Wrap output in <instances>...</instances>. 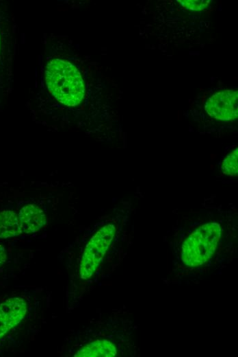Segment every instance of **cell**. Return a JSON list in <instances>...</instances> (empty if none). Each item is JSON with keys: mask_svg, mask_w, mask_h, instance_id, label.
<instances>
[{"mask_svg": "<svg viewBox=\"0 0 238 357\" xmlns=\"http://www.w3.org/2000/svg\"><path fill=\"white\" fill-rule=\"evenodd\" d=\"M221 236L217 222H208L196 229L183 242L181 260L187 266H200L213 255Z\"/></svg>", "mask_w": 238, "mask_h": 357, "instance_id": "cell-1", "label": "cell"}, {"mask_svg": "<svg viewBox=\"0 0 238 357\" xmlns=\"http://www.w3.org/2000/svg\"><path fill=\"white\" fill-rule=\"evenodd\" d=\"M115 233V226L108 224L101 228L90 240L81 260V279H88L94 275L113 240Z\"/></svg>", "mask_w": 238, "mask_h": 357, "instance_id": "cell-2", "label": "cell"}, {"mask_svg": "<svg viewBox=\"0 0 238 357\" xmlns=\"http://www.w3.org/2000/svg\"><path fill=\"white\" fill-rule=\"evenodd\" d=\"M209 116L218 120L231 121L238 115V92L227 89L212 95L205 104Z\"/></svg>", "mask_w": 238, "mask_h": 357, "instance_id": "cell-3", "label": "cell"}, {"mask_svg": "<svg viewBox=\"0 0 238 357\" xmlns=\"http://www.w3.org/2000/svg\"><path fill=\"white\" fill-rule=\"evenodd\" d=\"M27 310L26 301L19 297L8 299L0 304V338L21 321Z\"/></svg>", "mask_w": 238, "mask_h": 357, "instance_id": "cell-4", "label": "cell"}, {"mask_svg": "<svg viewBox=\"0 0 238 357\" xmlns=\"http://www.w3.org/2000/svg\"><path fill=\"white\" fill-rule=\"evenodd\" d=\"M18 216L22 231L25 233L37 232L47 222L46 215L43 210L34 204H29L22 207Z\"/></svg>", "mask_w": 238, "mask_h": 357, "instance_id": "cell-5", "label": "cell"}, {"mask_svg": "<svg viewBox=\"0 0 238 357\" xmlns=\"http://www.w3.org/2000/svg\"><path fill=\"white\" fill-rule=\"evenodd\" d=\"M117 354L116 346L106 339L96 340L81 347L75 357H113Z\"/></svg>", "mask_w": 238, "mask_h": 357, "instance_id": "cell-6", "label": "cell"}, {"mask_svg": "<svg viewBox=\"0 0 238 357\" xmlns=\"http://www.w3.org/2000/svg\"><path fill=\"white\" fill-rule=\"evenodd\" d=\"M23 232L17 214L13 211L0 212V238L16 236Z\"/></svg>", "mask_w": 238, "mask_h": 357, "instance_id": "cell-7", "label": "cell"}, {"mask_svg": "<svg viewBox=\"0 0 238 357\" xmlns=\"http://www.w3.org/2000/svg\"><path fill=\"white\" fill-rule=\"evenodd\" d=\"M238 148L230 152L223 160L221 170L223 174L230 176H237L238 173Z\"/></svg>", "mask_w": 238, "mask_h": 357, "instance_id": "cell-8", "label": "cell"}, {"mask_svg": "<svg viewBox=\"0 0 238 357\" xmlns=\"http://www.w3.org/2000/svg\"><path fill=\"white\" fill-rule=\"evenodd\" d=\"M183 8L194 12H200L206 9L209 5V0H181L177 1Z\"/></svg>", "mask_w": 238, "mask_h": 357, "instance_id": "cell-9", "label": "cell"}, {"mask_svg": "<svg viewBox=\"0 0 238 357\" xmlns=\"http://www.w3.org/2000/svg\"><path fill=\"white\" fill-rule=\"evenodd\" d=\"M6 260V253L5 248L3 245L0 244V266L5 262Z\"/></svg>", "mask_w": 238, "mask_h": 357, "instance_id": "cell-10", "label": "cell"}, {"mask_svg": "<svg viewBox=\"0 0 238 357\" xmlns=\"http://www.w3.org/2000/svg\"><path fill=\"white\" fill-rule=\"evenodd\" d=\"M53 92V89H49V93L52 94Z\"/></svg>", "mask_w": 238, "mask_h": 357, "instance_id": "cell-11", "label": "cell"}, {"mask_svg": "<svg viewBox=\"0 0 238 357\" xmlns=\"http://www.w3.org/2000/svg\"><path fill=\"white\" fill-rule=\"evenodd\" d=\"M48 89H51V85H47Z\"/></svg>", "mask_w": 238, "mask_h": 357, "instance_id": "cell-12", "label": "cell"}, {"mask_svg": "<svg viewBox=\"0 0 238 357\" xmlns=\"http://www.w3.org/2000/svg\"><path fill=\"white\" fill-rule=\"evenodd\" d=\"M41 87H44V83L42 81H41Z\"/></svg>", "mask_w": 238, "mask_h": 357, "instance_id": "cell-13", "label": "cell"}, {"mask_svg": "<svg viewBox=\"0 0 238 357\" xmlns=\"http://www.w3.org/2000/svg\"><path fill=\"white\" fill-rule=\"evenodd\" d=\"M79 62V60H75V63H78Z\"/></svg>", "mask_w": 238, "mask_h": 357, "instance_id": "cell-14", "label": "cell"}, {"mask_svg": "<svg viewBox=\"0 0 238 357\" xmlns=\"http://www.w3.org/2000/svg\"><path fill=\"white\" fill-rule=\"evenodd\" d=\"M40 69H41V71L42 72V70H43V67H42V66H41V67H40Z\"/></svg>", "mask_w": 238, "mask_h": 357, "instance_id": "cell-15", "label": "cell"}]
</instances>
